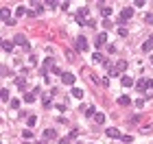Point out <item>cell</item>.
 Masks as SVG:
<instances>
[{"label":"cell","instance_id":"obj_9","mask_svg":"<svg viewBox=\"0 0 153 144\" xmlns=\"http://www.w3.org/2000/svg\"><path fill=\"white\" fill-rule=\"evenodd\" d=\"M120 83H123L125 87H131V85H136V83H133V79H131L129 74H123V76H120Z\"/></svg>","mask_w":153,"mask_h":144},{"label":"cell","instance_id":"obj_8","mask_svg":"<svg viewBox=\"0 0 153 144\" xmlns=\"http://www.w3.org/2000/svg\"><path fill=\"white\" fill-rule=\"evenodd\" d=\"M105 133H107L109 138H114V140H118V138H123V135H120V131L116 129V127H109V129L105 131Z\"/></svg>","mask_w":153,"mask_h":144},{"label":"cell","instance_id":"obj_16","mask_svg":"<svg viewBox=\"0 0 153 144\" xmlns=\"http://www.w3.org/2000/svg\"><path fill=\"white\" fill-rule=\"evenodd\" d=\"M118 105L120 107H127V105H131V98L129 96H118Z\"/></svg>","mask_w":153,"mask_h":144},{"label":"cell","instance_id":"obj_29","mask_svg":"<svg viewBox=\"0 0 153 144\" xmlns=\"http://www.w3.org/2000/svg\"><path fill=\"white\" fill-rule=\"evenodd\" d=\"M22 135H24V140H31V138H33V131H24Z\"/></svg>","mask_w":153,"mask_h":144},{"label":"cell","instance_id":"obj_33","mask_svg":"<svg viewBox=\"0 0 153 144\" xmlns=\"http://www.w3.org/2000/svg\"><path fill=\"white\" fill-rule=\"evenodd\" d=\"M151 63H153V55H151Z\"/></svg>","mask_w":153,"mask_h":144},{"label":"cell","instance_id":"obj_15","mask_svg":"<svg viewBox=\"0 0 153 144\" xmlns=\"http://www.w3.org/2000/svg\"><path fill=\"white\" fill-rule=\"evenodd\" d=\"M44 140H57V131L46 129V131H44Z\"/></svg>","mask_w":153,"mask_h":144},{"label":"cell","instance_id":"obj_28","mask_svg":"<svg viewBox=\"0 0 153 144\" xmlns=\"http://www.w3.org/2000/svg\"><path fill=\"white\" fill-rule=\"evenodd\" d=\"M50 105H53V98H48V96H46V98H44V107H50Z\"/></svg>","mask_w":153,"mask_h":144},{"label":"cell","instance_id":"obj_13","mask_svg":"<svg viewBox=\"0 0 153 144\" xmlns=\"http://www.w3.org/2000/svg\"><path fill=\"white\" fill-rule=\"evenodd\" d=\"M142 50H144V53H151V50H153V35L142 44Z\"/></svg>","mask_w":153,"mask_h":144},{"label":"cell","instance_id":"obj_5","mask_svg":"<svg viewBox=\"0 0 153 144\" xmlns=\"http://www.w3.org/2000/svg\"><path fill=\"white\" fill-rule=\"evenodd\" d=\"M61 81H64L66 85H74V74L72 72H64V74H61Z\"/></svg>","mask_w":153,"mask_h":144},{"label":"cell","instance_id":"obj_27","mask_svg":"<svg viewBox=\"0 0 153 144\" xmlns=\"http://www.w3.org/2000/svg\"><path fill=\"white\" fill-rule=\"evenodd\" d=\"M18 87H20V89H24V87H26V83H24V79H18Z\"/></svg>","mask_w":153,"mask_h":144},{"label":"cell","instance_id":"obj_3","mask_svg":"<svg viewBox=\"0 0 153 144\" xmlns=\"http://www.w3.org/2000/svg\"><path fill=\"white\" fill-rule=\"evenodd\" d=\"M125 70H127V61H118V63L114 66L112 74H120V72H125Z\"/></svg>","mask_w":153,"mask_h":144},{"label":"cell","instance_id":"obj_2","mask_svg":"<svg viewBox=\"0 0 153 144\" xmlns=\"http://www.w3.org/2000/svg\"><path fill=\"white\" fill-rule=\"evenodd\" d=\"M88 20H90V11L88 9H79V13H77V22H79V24H85Z\"/></svg>","mask_w":153,"mask_h":144},{"label":"cell","instance_id":"obj_4","mask_svg":"<svg viewBox=\"0 0 153 144\" xmlns=\"http://www.w3.org/2000/svg\"><path fill=\"white\" fill-rule=\"evenodd\" d=\"M0 18H2V22H5V24H11V11L9 9H0Z\"/></svg>","mask_w":153,"mask_h":144},{"label":"cell","instance_id":"obj_19","mask_svg":"<svg viewBox=\"0 0 153 144\" xmlns=\"http://www.w3.org/2000/svg\"><path fill=\"white\" fill-rule=\"evenodd\" d=\"M0 98L5 100V103L9 100V89H7V87H2V89H0Z\"/></svg>","mask_w":153,"mask_h":144},{"label":"cell","instance_id":"obj_11","mask_svg":"<svg viewBox=\"0 0 153 144\" xmlns=\"http://www.w3.org/2000/svg\"><path fill=\"white\" fill-rule=\"evenodd\" d=\"M88 48V42H85V37L81 35V37H77V50H85Z\"/></svg>","mask_w":153,"mask_h":144},{"label":"cell","instance_id":"obj_1","mask_svg":"<svg viewBox=\"0 0 153 144\" xmlns=\"http://www.w3.org/2000/svg\"><path fill=\"white\" fill-rule=\"evenodd\" d=\"M131 18H133V9H131V7L123 9V11H120V15H118V26H125V22L131 20Z\"/></svg>","mask_w":153,"mask_h":144},{"label":"cell","instance_id":"obj_23","mask_svg":"<svg viewBox=\"0 0 153 144\" xmlns=\"http://www.w3.org/2000/svg\"><path fill=\"white\" fill-rule=\"evenodd\" d=\"M24 13H29L24 7H18V9H15V15H24Z\"/></svg>","mask_w":153,"mask_h":144},{"label":"cell","instance_id":"obj_25","mask_svg":"<svg viewBox=\"0 0 153 144\" xmlns=\"http://www.w3.org/2000/svg\"><path fill=\"white\" fill-rule=\"evenodd\" d=\"M2 48H5V50H7V53H9V50H11V48H13V46H11V42H2Z\"/></svg>","mask_w":153,"mask_h":144},{"label":"cell","instance_id":"obj_26","mask_svg":"<svg viewBox=\"0 0 153 144\" xmlns=\"http://www.w3.org/2000/svg\"><path fill=\"white\" fill-rule=\"evenodd\" d=\"M118 35H120V37H125V35H127V29H125V26H120V29H118Z\"/></svg>","mask_w":153,"mask_h":144},{"label":"cell","instance_id":"obj_24","mask_svg":"<svg viewBox=\"0 0 153 144\" xmlns=\"http://www.w3.org/2000/svg\"><path fill=\"white\" fill-rule=\"evenodd\" d=\"M144 22H147V24H153V13H147V15H144Z\"/></svg>","mask_w":153,"mask_h":144},{"label":"cell","instance_id":"obj_32","mask_svg":"<svg viewBox=\"0 0 153 144\" xmlns=\"http://www.w3.org/2000/svg\"><path fill=\"white\" fill-rule=\"evenodd\" d=\"M70 142H72L70 138H61V140H59V144H70Z\"/></svg>","mask_w":153,"mask_h":144},{"label":"cell","instance_id":"obj_14","mask_svg":"<svg viewBox=\"0 0 153 144\" xmlns=\"http://www.w3.org/2000/svg\"><path fill=\"white\" fill-rule=\"evenodd\" d=\"M35 94H40V89H37V87H35L33 92H26L24 100H26V103H33V100H35Z\"/></svg>","mask_w":153,"mask_h":144},{"label":"cell","instance_id":"obj_31","mask_svg":"<svg viewBox=\"0 0 153 144\" xmlns=\"http://www.w3.org/2000/svg\"><path fill=\"white\" fill-rule=\"evenodd\" d=\"M11 107H13V109H18V107H20V100H18V98L11 100Z\"/></svg>","mask_w":153,"mask_h":144},{"label":"cell","instance_id":"obj_17","mask_svg":"<svg viewBox=\"0 0 153 144\" xmlns=\"http://www.w3.org/2000/svg\"><path fill=\"white\" fill-rule=\"evenodd\" d=\"M92 61H96V63H105L107 59H105V57L101 55V53H94V55H92Z\"/></svg>","mask_w":153,"mask_h":144},{"label":"cell","instance_id":"obj_21","mask_svg":"<svg viewBox=\"0 0 153 144\" xmlns=\"http://www.w3.org/2000/svg\"><path fill=\"white\" fill-rule=\"evenodd\" d=\"M94 120H96L99 124H103L105 122V114H96V116H94Z\"/></svg>","mask_w":153,"mask_h":144},{"label":"cell","instance_id":"obj_7","mask_svg":"<svg viewBox=\"0 0 153 144\" xmlns=\"http://www.w3.org/2000/svg\"><path fill=\"white\" fill-rule=\"evenodd\" d=\"M136 87L140 89V92H144L147 87H151V81H147V79H138V83H136Z\"/></svg>","mask_w":153,"mask_h":144},{"label":"cell","instance_id":"obj_6","mask_svg":"<svg viewBox=\"0 0 153 144\" xmlns=\"http://www.w3.org/2000/svg\"><path fill=\"white\" fill-rule=\"evenodd\" d=\"M103 44H107V33H99L96 35V46H99V48H103Z\"/></svg>","mask_w":153,"mask_h":144},{"label":"cell","instance_id":"obj_12","mask_svg":"<svg viewBox=\"0 0 153 144\" xmlns=\"http://www.w3.org/2000/svg\"><path fill=\"white\" fill-rule=\"evenodd\" d=\"M81 111L85 114V118H92V116H96V114H94V105H88V107H81Z\"/></svg>","mask_w":153,"mask_h":144},{"label":"cell","instance_id":"obj_20","mask_svg":"<svg viewBox=\"0 0 153 144\" xmlns=\"http://www.w3.org/2000/svg\"><path fill=\"white\" fill-rule=\"evenodd\" d=\"M101 13H103L105 18H107V15L112 13V7H107V5H101Z\"/></svg>","mask_w":153,"mask_h":144},{"label":"cell","instance_id":"obj_18","mask_svg":"<svg viewBox=\"0 0 153 144\" xmlns=\"http://www.w3.org/2000/svg\"><path fill=\"white\" fill-rule=\"evenodd\" d=\"M72 98H83V89H79V87H72Z\"/></svg>","mask_w":153,"mask_h":144},{"label":"cell","instance_id":"obj_10","mask_svg":"<svg viewBox=\"0 0 153 144\" xmlns=\"http://www.w3.org/2000/svg\"><path fill=\"white\" fill-rule=\"evenodd\" d=\"M15 44H18V46H22V48H29V44H26V37H24V35H15Z\"/></svg>","mask_w":153,"mask_h":144},{"label":"cell","instance_id":"obj_22","mask_svg":"<svg viewBox=\"0 0 153 144\" xmlns=\"http://www.w3.org/2000/svg\"><path fill=\"white\" fill-rule=\"evenodd\" d=\"M26 122H29V127H35V122H37V118H35V116H29V118H26Z\"/></svg>","mask_w":153,"mask_h":144},{"label":"cell","instance_id":"obj_30","mask_svg":"<svg viewBox=\"0 0 153 144\" xmlns=\"http://www.w3.org/2000/svg\"><path fill=\"white\" fill-rule=\"evenodd\" d=\"M123 144H131V135H123Z\"/></svg>","mask_w":153,"mask_h":144}]
</instances>
